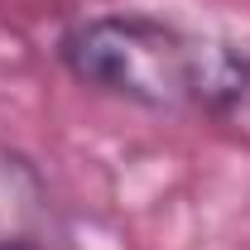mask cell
Wrapping results in <instances>:
<instances>
[{"label":"cell","mask_w":250,"mask_h":250,"mask_svg":"<svg viewBox=\"0 0 250 250\" xmlns=\"http://www.w3.org/2000/svg\"><path fill=\"white\" fill-rule=\"evenodd\" d=\"M58 53L77 82L149 111H231L250 101V53L149 15L82 20L62 34Z\"/></svg>","instance_id":"1"},{"label":"cell","mask_w":250,"mask_h":250,"mask_svg":"<svg viewBox=\"0 0 250 250\" xmlns=\"http://www.w3.org/2000/svg\"><path fill=\"white\" fill-rule=\"evenodd\" d=\"M58 217L34 164L0 145V250H53Z\"/></svg>","instance_id":"2"}]
</instances>
